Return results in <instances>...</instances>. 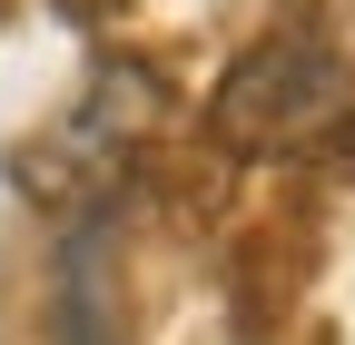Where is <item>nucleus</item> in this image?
I'll list each match as a JSON object with an SVG mask.
<instances>
[{"instance_id": "obj_3", "label": "nucleus", "mask_w": 355, "mask_h": 345, "mask_svg": "<svg viewBox=\"0 0 355 345\" xmlns=\"http://www.w3.org/2000/svg\"><path fill=\"white\" fill-rule=\"evenodd\" d=\"M60 10H79V20H99V10H119V0H60Z\"/></svg>"}, {"instance_id": "obj_2", "label": "nucleus", "mask_w": 355, "mask_h": 345, "mask_svg": "<svg viewBox=\"0 0 355 345\" xmlns=\"http://www.w3.org/2000/svg\"><path fill=\"white\" fill-rule=\"evenodd\" d=\"M50 335H60V345H128L119 267H109V218H89V227L60 247V276H50Z\"/></svg>"}, {"instance_id": "obj_1", "label": "nucleus", "mask_w": 355, "mask_h": 345, "mask_svg": "<svg viewBox=\"0 0 355 345\" xmlns=\"http://www.w3.org/2000/svg\"><path fill=\"white\" fill-rule=\"evenodd\" d=\"M207 128H217V148H237V158H306V148L345 139L355 128V0L277 20L227 79H217Z\"/></svg>"}]
</instances>
